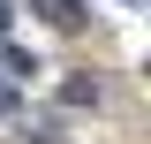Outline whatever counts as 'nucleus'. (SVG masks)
Returning <instances> with one entry per match:
<instances>
[{
  "label": "nucleus",
  "instance_id": "obj_1",
  "mask_svg": "<svg viewBox=\"0 0 151 144\" xmlns=\"http://www.w3.org/2000/svg\"><path fill=\"white\" fill-rule=\"evenodd\" d=\"M38 15L53 31H83V0H38Z\"/></svg>",
  "mask_w": 151,
  "mask_h": 144
},
{
  "label": "nucleus",
  "instance_id": "obj_2",
  "mask_svg": "<svg viewBox=\"0 0 151 144\" xmlns=\"http://www.w3.org/2000/svg\"><path fill=\"white\" fill-rule=\"evenodd\" d=\"M60 99H68V106H98V76H68Z\"/></svg>",
  "mask_w": 151,
  "mask_h": 144
},
{
  "label": "nucleus",
  "instance_id": "obj_3",
  "mask_svg": "<svg viewBox=\"0 0 151 144\" xmlns=\"http://www.w3.org/2000/svg\"><path fill=\"white\" fill-rule=\"evenodd\" d=\"M8 23H15V8H8V0H0V38H8Z\"/></svg>",
  "mask_w": 151,
  "mask_h": 144
}]
</instances>
